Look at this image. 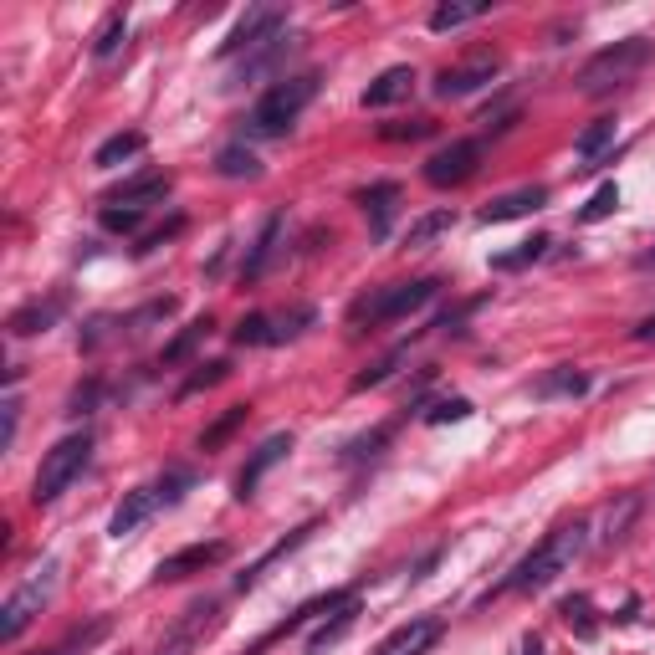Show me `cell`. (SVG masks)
Wrapping results in <instances>:
<instances>
[{
    "instance_id": "21",
    "label": "cell",
    "mask_w": 655,
    "mask_h": 655,
    "mask_svg": "<svg viewBox=\"0 0 655 655\" xmlns=\"http://www.w3.org/2000/svg\"><path fill=\"white\" fill-rule=\"evenodd\" d=\"M395 200H400V185H395V180L369 185V190L359 195V205H364V215H369V231H374L379 241L389 236V221H395Z\"/></svg>"
},
{
    "instance_id": "49",
    "label": "cell",
    "mask_w": 655,
    "mask_h": 655,
    "mask_svg": "<svg viewBox=\"0 0 655 655\" xmlns=\"http://www.w3.org/2000/svg\"><path fill=\"white\" fill-rule=\"evenodd\" d=\"M522 655H543V640H538V635H528V640H522Z\"/></svg>"
},
{
    "instance_id": "27",
    "label": "cell",
    "mask_w": 655,
    "mask_h": 655,
    "mask_svg": "<svg viewBox=\"0 0 655 655\" xmlns=\"http://www.w3.org/2000/svg\"><path fill=\"white\" fill-rule=\"evenodd\" d=\"M476 16H487V0H456V6L446 0V6H435V11H430V31H441V36H446V31L476 21Z\"/></svg>"
},
{
    "instance_id": "36",
    "label": "cell",
    "mask_w": 655,
    "mask_h": 655,
    "mask_svg": "<svg viewBox=\"0 0 655 655\" xmlns=\"http://www.w3.org/2000/svg\"><path fill=\"white\" fill-rule=\"evenodd\" d=\"M615 210H620V185L609 180V185H599V190L589 195V205L579 210V221H584V226H594V221H604V215H615Z\"/></svg>"
},
{
    "instance_id": "26",
    "label": "cell",
    "mask_w": 655,
    "mask_h": 655,
    "mask_svg": "<svg viewBox=\"0 0 655 655\" xmlns=\"http://www.w3.org/2000/svg\"><path fill=\"white\" fill-rule=\"evenodd\" d=\"M215 174H221V180H256L261 164H256V154L246 144H226L221 154H215Z\"/></svg>"
},
{
    "instance_id": "1",
    "label": "cell",
    "mask_w": 655,
    "mask_h": 655,
    "mask_svg": "<svg viewBox=\"0 0 655 655\" xmlns=\"http://www.w3.org/2000/svg\"><path fill=\"white\" fill-rule=\"evenodd\" d=\"M589 548V522L574 517V522H558V528L517 563V569L492 589V594H528V589H548L558 574H569L574 569V558Z\"/></svg>"
},
{
    "instance_id": "4",
    "label": "cell",
    "mask_w": 655,
    "mask_h": 655,
    "mask_svg": "<svg viewBox=\"0 0 655 655\" xmlns=\"http://www.w3.org/2000/svg\"><path fill=\"white\" fill-rule=\"evenodd\" d=\"M57 579H62V563H57V558H41L36 569L6 594V604H0V640H21V635H26V625L52 604Z\"/></svg>"
},
{
    "instance_id": "25",
    "label": "cell",
    "mask_w": 655,
    "mask_h": 655,
    "mask_svg": "<svg viewBox=\"0 0 655 655\" xmlns=\"http://www.w3.org/2000/svg\"><path fill=\"white\" fill-rule=\"evenodd\" d=\"M609 144H615V118H594V123L584 128V134L574 139V154L584 159L579 169H589V164H599V154H604Z\"/></svg>"
},
{
    "instance_id": "34",
    "label": "cell",
    "mask_w": 655,
    "mask_h": 655,
    "mask_svg": "<svg viewBox=\"0 0 655 655\" xmlns=\"http://www.w3.org/2000/svg\"><path fill=\"white\" fill-rule=\"evenodd\" d=\"M123 36H128V16H123V11H108V21H103L98 36H93V57L108 62V57L123 47Z\"/></svg>"
},
{
    "instance_id": "35",
    "label": "cell",
    "mask_w": 655,
    "mask_h": 655,
    "mask_svg": "<svg viewBox=\"0 0 655 655\" xmlns=\"http://www.w3.org/2000/svg\"><path fill=\"white\" fill-rule=\"evenodd\" d=\"M354 615H359V604H343L333 625H323V630H313V635H308V655H323V650H328L333 640H343L348 630H354Z\"/></svg>"
},
{
    "instance_id": "42",
    "label": "cell",
    "mask_w": 655,
    "mask_h": 655,
    "mask_svg": "<svg viewBox=\"0 0 655 655\" xmlns=\"http://www.w3.org/2000/svg\"><path fill=\"white\" fill-rule=\"evenodd\" d=\"M98 395H103V379H87L82 389H72V395H67V415H72V420L87 415V410L98 405Z\"/></svg>"
},
{
    "instance_id": "44",
    "label": "cell",
    "mask_w": 655,
    "mask_h": 655,
    "mask_svg": "<svg viewBox=\"0 0 655 655\" xmlns=\"http://www.w3.org/2000/svg\"><path fill=\"white\" fill-rule=\"evenodd\" d=\"M466 415H471V400H461V395H456V400H441V405H430V410H425V420H430V425H451V420H466Z\"/></svg>"
},
{
    "instance_id": "19",
    "label": "cell",
    "mask_w": 655,
    "mask_h": 655,
    "mask_svg": "<svg viewBox=\"0 0 655 655\" xmlns=\"http://www.w3.org/2000/svg\"><path fill=\"white\" fill-rule=\"evenodd\" d=\"M282 226H287L282 210H272L267 221H261V231H256V241H251V251H246V261H241V282H256L261 272H267V261H272L277 241H282Z\"/></svg>"
},
{
    "instance_id": "16",
    "label": "cell",
    "mask_w": 655,
    "mask_h": 655,
    "mask_svg": "<svg viewBox=\"0 0 655 655\" xmlns=\"http://www.w3.org/2000/svg\"><path fill=\"white\" fill-rule=\"evenodd\" d=\"M292 52H297V36H292V31H282V36H272V41H267V47L246 52L231 82H256V77H267V72H277V67H282Z\"/></svg>"
},
{
    "instance_id": "8",
    "label": "cell",
    "mask_w": 655,
    "mask_h": 655,
    "mask_svg": "<svg viewBox=\"0 0 655 655\" xmlns=\"http://www.w3.org/2000/svg\"><path fill=\"white\" fill-rule=\"evenodd\" d=\"M476 169H482V144H476V139H456L446 149H435L420 174H425V185H435V190H456V185L471 180Z\"/></svg>"
},
{
    "instance_id": "22",
    "label": "cell",
    "mask_w": 655,
    "mask_h": 655,
    "mask_svg": "<svg viewBox=\"0 0 655 655\" xmlns=\"http://www.w3.org/2000/svg\"><path fill=\"white\" fill-rule=\"evenodd\" d=\"M113 635V615H98V620H87V625H77V630H67L52 650H41V655H87L93 645H103Z\"/></svg>"
},
{
    "instance_id": "37",
    "label": "cell",
    "mask_w": 655,
    "mask_h": 655,
    "mask_svg": "<svg viewBox=\"0 0 655 655\" xmlns=\"http://www.w3.org/2000/svg\"><path fill=\"white\" fill-rule=\"evenodd\" d=\"M154 487H159V502H164V507H174V502H180V497L195 487V471H185V466H169V471L159 476Z\"/></svg>"
},
{
    "instance_id": "10",
    "label": "cell",
    "mask_w": 655,
    "mask_h": 655,
    "mask_svg": "<svg viewBox=\"0 0 655 655\" xmlns=\"http://www.w3.org/2000/svg\"><path fill=\"white\" fill-rule=\"evenodd\" d=\"M287 451H292V435H287V430H272L267 441H261V446L246 456V466H241V476H236V497H241V502H246V497H256L261 476H267L272 466H282V461H287Z\"/></svg>"
},
{
    "instance_id": "29",
    "label": "cell",
    "mask_w": 655,
    "mask_h": 655,
    "mask_svg": "<svg viewBox=\"0 0 655 655\" xmlns=\"http://www.w3.org/2000/svg\"><path fill=\"white\" fill-rule=\"evenodd\" d=\"M548 246H553L548 236H528V241H517V251L492 256V272H522V267H533V261H538Z\"/></svg>"
},
{
    "instance_id": "30",
    "label": "cell",
    "mask_w": 655,
    "mask_h": 655,
    "mask_svg": "<svg viewBox=\"0 0 655 655\" xmlns=\"http://www.w3.org/2000/svg\"><path fill=\"white\" fill-rule=\"evenodd\" d=\"M246 415H251V405H231L215 425H205V430H200V451H221V441H231V435L246 425Z\"/></svg>"
},
{
    "instance_id": "40",
    "label": "cell",
    "mask_w": 655,
    "mask_h": 655,
    "mask_svg": "<svg viewBox=\"0 0 655 655\" xmlns=\"http://www.w3.org/2000/svg\"><path fill=\"white\" fill-rule=\"evenodd\" d=\"M205 333H210V318H195V323H190L180 338H174V343L164 348V364H180V359H190V348H195Z\"/></svg>"
},
{
    "instance_id": "12",
    "label": "cell",
    "mask_w": 655,
    "mask_h": 655,
    "mask_svg": "<svg viewBox=\"0 0 655 655\" xmlns=\"http://www.w3.org/2000/svg\"><path fill=\"white\" fill-rule=\"evenodd\" d=\"M231 553V543H190V548H180V553H169L159 569H154V584H174V579H190V574H205V569H215Z\"/></svg>"
},
{
    "instance_id": "45",
    "label": "cell",
    "mask_w": 655,
    "mask_h": 655,
    "mask_svg": "<svg viewBox=\"0 0 655 655\" xmlns=\"http://www.w3.org/2000/svg\"><path fill=\"white\" fill-rule=\"evenodd\" d=\"M400 354H405V348H395V354H389V359H379L374 369H364L359 379H354V389H379L389 374H395V364H400Z\"/></svg>"
},
{
    "instance_id": "11",
    "label": "cell",
    "mask_w": 655,
    "mask_h": 655,
    "mask_svg": "<svg viewBox=\"0 0 655 655\" xmlns=\"http://www.w3.org/2000/svg\"><path fill=\"white\" fill-rule=\"evenodd\" d=\"M497 72H502L497 57H471L461 67H446L441 77H435V98H471V93H482Z\"/></svg>"
},
{
    "instance_id": "6",
    "label": "cell",
    "mask_w": 655,
    "mask_h": 655,
    "mask_svg": "<svg viewBox=\"0 0 655 655\" xmlns=\"http://www.w3.org/2000/svg\"><path fill=\"white\" fill-rule=\"evenodd\" d=\"M435 292H441V282L435 277H415V282H389V287H374L369 297H359L354 308H348V323L354 328H374V323H395V318H410L420 313L425 302H435Z\"/></svg>"
},
{
    "instance_id": "46",
    "label": "cell",
    "mask_w": 655,
    "mask_h": 655,
    "mask_svg": "<svg viewBox=\"0 0 655 655\" xmlns=\"http://www.w3.org/2000/svg\"><path fill=\"white\" fill-rule=\"evenodd\" d=\"M139 221H144V210H118V205H103V226L108 231H139Z\"/></svg>"
},
{
    "instance_id": "24",
    "label": "cell",
    "mask_w": 655,
    "mask_h": 655,
    "mask_svg": "<svg viewBox=\"0 0 655 655\" xmlns=\"http://www.w3.org/2000/svg\"><path fill=\"white\" fill-rule=\"evenodd\" d=\"M313 528H318V522H302V528H297L292 538H282V543H272V548H267V553H261V558L251 563V569H246V574L236 579V589H251V584H256L261 574H267V569H272V563H277V558H287L292 548H302V543H308V533H313Z\"/></svg>"
},
{
    "instance_id": "47",
    "label": "cell",
    "mask_w": 655,
    "mask_h": 655,
    "mask_svg": "<svg viewBox=\"0 0 655 655\" xmlns=\"http://www.w3.org/2000/svg\"><path fill=\"white\" fill-rule=\"evenodd\" d=\"M16 425H21V400H16V395H6V446L16 441Z\"/></svg>"
},
{
    "instance_id": "13",
    "label": "cell",
    "mask_w": 655,
    "mask_h": 655,
    "mask_svg": "<svg viewBox=\"0 0 655 655\" xmlns=\"http://www.w3.org/2000/svg\"><path fill=\"white\" fill-rule=\"evenodd\" d=\"M441 630H446V625L435 620V615H415V620H405L395 635H384L374 655H425L435 640H441Z\"/></svg>"
},
{
    "instance_id": "9",
    "label": "cell",
    "mask_w": 655,
    "mask_h": 655,
    "mask_svg": "<svg viewBox=\"0 0 655 655\" xmlns=\"http://www.w3.org/2000/svg\"><path fill=\"white\" fill-rule=\"evenodd\" d=\"M287 31V11L282 6H256V11H246L236 26H231V36L221 41V57L231 62V57H241V52H256V47H267L272 36H282Z\"/></svg>"
},
{
    "instance_id": "17",
    "label": "cell",
    "mask_w": 655,
    "mask_h": 655,
    "mask_svg": "<svg viewBox=\"0 0 655 655\" xmlns=\"http://www.w3.org/2000/svg\"><path fill=\"white\" fill-rule=\"evenodd\" d=\"M415 93V67H384L369 87H364V108H395Z\"/></svg>"
},
{
    "instance_id": "38",
    "label": "cell",
    "mask_w": 655,
    "mask_h": 655,
    "mask_svg": "<svg viewBox=\"0 0 655 655\" xmlns=\"http://www.w3.org/2000/svg\"><path fill=\"white\" fill-rule=\"evenodd\" d=\"M389 435H395V420H389V425H379V430H369V435H359V441H348V446H343V461H364V456H379V446L389 441Z\"/></svg>"
},
{
    "instance_id": "41",
    "label": "cell",
    "mask_w": 655,
    "mask_h": 655,
    "mask_svg": "<svg viewBox=\"0 0 655 655\" xmlns=\"http://www.w3.org/2000/svg\"><path fill=\"white\" fill-rule=\"evenodd\" d=\"M226 374H231V364H226V359H215V364H200V374H190V379L180 384V400H185V395H195V389H210V384H221Z\"/></svg>"
},
{
    "instance_id": "48",
    "label": "cell",
    "mask_w": 655,
    "mask_h": 655,
    "mask_svg": "<svg viewBox=\"0 0 655 655\" xmlns=\"http://www.w3.org/2000/svg\"><path fill=\"white\" fill-rule=\"evenodd\" d=\"M635 343H655V313H650V318L635 328Z\"/></svg>"
},
{
    "instance_id": "2",
    "label": "cell",
    "mask_w": 655,
    "mask_h": 655,
    "mask_svg": "<svg viewBox=\"0 0 655 655\" xmlns=\"http://www.w3.org/2000/svg\"><path fill=\"white\" fill-rule=\"evenodd\" d=\"M318 98V72H297V77H277L267 93H261V103L251 108L246 118V134L256 139H282L287 128L302 118V108H308Z\"/></svg>"
},
{
    "instance_id": "18",
    "label": "cell",
    "mask_w": 655,
    "mask_h": 655,
    "mask_svg": "<svg viewBox=\"0 0 655 655\" xmlns=\"http://www.w3.org/2000/svg\"><path fill=\"white\" fill-rule=\"evenodd\" d=\"M164 195H169V174H159V169H144V174H134V180H123L118 190H108V205L144 210V205H154V200H164Z\"/></svg>"
},
{
    "instance_id": "39",
    "label": "cell",
    "mask_w": 655,
    "mask_h": 655,
    "mask_svg": "<svg viewBox=\"0 0 655 655\" xmlns=\"http://www.w3.org/2000/svg\"><path fill=\"white\" fill-rule=\"evenodd\" d=\"M435 134V123L430 118H410V123H384L379 128V139L384 144H405V139H430Z\"/></svg>"
},
{
    "instance_id": "7",
    "label": "cell",
    "mask_w": 655,
    "mask_h": 655,
    "mask_svg": "<svg viewBox=\"0 0 655 655\" xmlns=\"http://www.w3.org/2000/svg\"><path fill=\"white\" fill-rule=\"evenodd\" d=\"M215 625H221V599H195V604H185L180 609V620H174L164 635H159V645L149 650V655H190Z\"/></svg>"
},
{
    "instance_id": "43",
    "label": "cell",
    "mask_w": 655,
    "mask_h": 655,
    "mask_svg": "<svg viewBox=\"0 0 655 655\" xmlns=\"http://www.w3.org/2000/svg\"><path fill=\"white\" fill-rule=\"evenodd\" d=\"M640 512V497H625L620 502V512L615 507H609V522H604V543H615V538H625V522Z\"/></svg>"
},
{
    "instance_id": "50",
    "label": "cell",
    "mask_w": 655,
    "mask_h": 655,
    "mask_svg": "<svg viewBox=\"0 0 655 655\" xmlns=\"http://www.w3.org/2000/svg\"><path fill=\"white\" fill-rule=\"evenodd\" d=\"M640 267H655V251H645V256H640Z\"/></svg>"
},
{
    "instance_id": "14",
    "label": "cell",
    "mask_w": 655,
    "mask_h": 655,
    "mask_svg": "<svg viewBox=\"0 0 655 655\" xmlns=\"http://www.w3.org/2000/svg\"><path fill=\"white\" fill-rule=\"evenodd\" d=\"M543 205H548V185H522V190H507V195L487 200L476 221H482V226H502V221H517V215L543 210Z\"/></svg>"
},
{
    "instance_id": "31",
    "label": "cell",
    "mask_w": 655,
    "mask_h": 655,
    "mask_svg": "<svg viewBox=\"0 0 655 655\" xmlns=\"http://www.w3.org/2000/svg\"><path fill=\"white\" fill-rule=\"evenodd\" d=\"M241 348H272L277 343V318H267V313H251V318H241L236 323V333H231Z\"/></svg>"
},
{
    "instance_id": "32",
    "label": "cell",
    "mask_w": 655,
    "mask_h": 655,
    "mask_svg": "<svg viewBox=\"0 0 655 655\" xmlns=\"http://www.w3.org/2000/svg\"><path fill=\"white\" fill-rule=\"evenodd\" d=\"M134 154H144V134H113L108 144H98L93 164L98 169H118L123 159H134Z\"/></svg>"
},
{
    "instance_id": "28",
    "label": "cell",
    "mask_w": 655,
    "mask_h": 655,
    "mask_svg": "<svg viewBox=\"0 0 655 655\" xmlns=\"http://www.w3.org/2000/svg\"><path fill=\"white\" fill-rule=\"evenodd\" d=\"M451 226H456V215H451V210H430V215H420V221L405 231V246H410V251H425L435 236H446Z\"/></svg>"
},
{
    "instance_id": "3",
    "label": "cell",
    "mask_w": 655,
    "mask_h": 655,
    "mask_svg": "<svg viewBox=\"0 0 655 655\" xmlns=\"http://www.w3.org/2000/svg\"><path fill=\"white\" fill-rule=\"evenodd\" d=\"M650 57H655V41H650V36H625V41H615V47L594 52V57L579 67V93H584V98L615 93V87H625Z\"/></svg>"
},
{
    "instance_id": "20",
    "label": "cell",
    "mask_w": 655,
    "mask_h": 655,
    "mask_svg": "<svg viewBox=\"0 0 655 655\" xmlns=\"http://www.w3.org/2000/svg\"><path fill=\"white\" fill-rule=\"evenodd\" d=\"M533 395L538 400H579V395H589V374L579 364H558L533 384Z\"/></svg>"
},
{
    "instance_id": "15",
    "label": "cell",
    "mask_w": 655,
    "mask_h": 655,
    "mask_svg": "<svg viewBox=\"0 0 655 655\" xmlns=\"http://www.w3.org/2000/svg\"><path fill=\"white\" fill-rule=\"evenodd\" d=\"M164 502H159V487L149 482V487H134L123 502H118V512H113V522H108V538H128V533H139L144 522L159 512Z\"/></svg>"
},
{
    "instance_id": "5",
    "label": "cell",
    "mask_w": 655,
    "mask_h": 655,
    "mask_svg": "<svg viewBox=\"0 0 655 655\" xmlns=\"http://www.w3.org/2000/svg\"><path fill=\"white\" fill-rule=\"evenodd\" d=\"M87 461H93V435L87 430H72V435H62V441L41 456V466H36V482H31V502L36 507H47V502H57L77 476L87 471Z\"/></svg>"
},
{
    "instance_id": "33",
    "label": "cell",
    "mask_w": 655,
    "mask_h": 655,
    "mask_svg": "<svg viewBox=\"0 0 655 655\" xmlns=\"http://www.w3.org/2000/svg\"><path fill=\"white\" fill-rule=\"evenodd\" d=\"M558 615H563V625H569L579 640H594V630H599V625H594V609H589V599H584V594H569V599L558 604Z\"/></svg>"
},
{
    "instance_id": "23",
    "label": "cell",
    "mask_w": 655,
    "mask_h": 655,
    "mask_svg": "<svg viewBox=\"0 0 655 655\" xmlns=\"http://www.w3.org/2000/svg\"><path fill=\"white\" fill-rule=\"evenodd\" d=\"M67 308V297H47V302H26L21 313H11V333L16 338H31V333H47Z\"/></svg>"
}]
</instances>
